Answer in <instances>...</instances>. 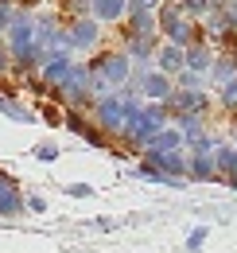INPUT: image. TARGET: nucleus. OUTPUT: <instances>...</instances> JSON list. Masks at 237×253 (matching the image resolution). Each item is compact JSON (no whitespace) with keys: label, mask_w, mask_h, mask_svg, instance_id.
Here are the masks:
<instances>
[{"label":"nucleus","mask_w":237,"mask_h":253,"mask_svg":"<svg viewBox=\"0 0 237 253\" xmlns=\"http://www.w3.org/2000/svg\"><path fill=\"white\" fill-rule=\"evenodd\" d=\"M97 4H101L105 16H117V8H120V0H97Z\"/></svg>","instance_id":"4"},{"label":"nucleus","mask_w":237,"mask_h":253,"mask_svg":"<svg viewBox=\"0 0 237 253\" xmlns=\"http://www.w3.org/2000/svg\"><path fill=\"white\" fill-rule=\"evenodd\" d=\"M12 20H16V4H12V0H0V32H4Z\"/></svg>","instance_id":"3"},{"label":"nucleus","mask_w":237,"mask_h":253,"mask_svg":"<svg viewBox=\"0 0 237 253\" xmlns=\"http://www.w3.org/2000/svg\"><path fill=\"white\" fill-rule=\"evenodd\" d=\"M20 207H24V195H20V191H16V183L0 171V214H16Z\"/></svg>","instance_id":"1"},{"label":"nucleus","mask_w":237,"mask_h":253,"mask_svg":"<svg viewBox=\"0 0 237 253\" xmlns=\"http://www.w3.org/2000/svg\"><path fill=\"white\" fill-rule=\"evenodd\" d=\"M28 211H35V214H43V211H47V203H43L39 195H31V199H28Z\"/></svg>","instance_id":"5"},{"label":"nucleus","mask_w":237,"mask_h":253,"mask_svg":"<svg viewBox=\"0 0 237 253\" xmlns=\"http://www.w3.org/2000/svg\"><path fill=\"white\" fill-rule=\"evenodd\" d=\"M66 191H70V195H82V199L89 195V187H86V183H74V187H66Z\"/></svg>","instance_id":"8"},{"label":"nucleus","mask_w":237,"mask_h":253,"mask_svg":"<svg viewBox=\"0 0 237 253\" xmlns=\"http://www.w3.org/2000/svg\"><path fill=\"white\" fill-rule=\"evenodd\" d=\"M0 109H4L8 121H20V125H31V121H35V113H31L28 105L16 101V97H8V94H0Z\"/></svg>","instance_id":"2"},{"label":"nucleus","mask_w":237,"mask_h":253,"mask_svg":"<svg viewBox=\"0 0 237 253\" xmlns=\"http://www.w3.org/2000/svg\"><path fill=\"white\" fill-rule=\"evenodd\" d=\"M4 70H8V51L0 47V74H4Z\"/></svg>","instance_id":"9"},{"label":"nucleus","mask_w":237,"mask_h":253,"mask_svg":"<svg viewBox=\"0 0 237 253\" xmlns=\"http://www.w3.org/2000/svg\"><path fill=\"white\" fill-rule=\"evenodd\" d=\"M202 238H206V230H202V226H198V230H195V234H191V250H198V246H202Z\"/></svg>","instance_id":"6"},{"label":"nucleus","mask_w":237,"mask_h":253,"mask_svg":"<svg viewBox=\"0 0 237 253\" xmlns=\"http://www.w3.org/2000/svg\"><path fill=\"white\" fill-rule=\"evenodd\" d=\"M35 156H39V160H55V156H59V148H39Z\"/></svg>","instance_id":"7"}]
</instances>
